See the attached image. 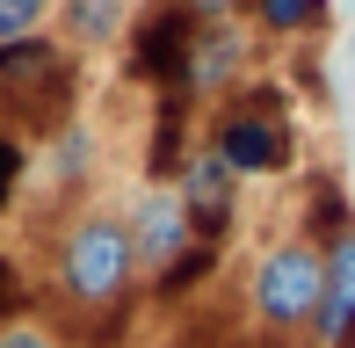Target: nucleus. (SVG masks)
Masks as SVG:
<instances>
[{"label":"nucleus","instance_id":"nucleus-15","mask_svg":"<svg viewBox=\"0 0 355 348\" xmlns=\"http://www.w3.org/2000/svg\"><path fill=\"white\" fill-rule=\"evenodd\" d=\"M0 348H58L44 327H0Z\"/></svg>","mask_w":355,"mask_h":348},{"label":"nucleus","instance_id":"nucleus-8","mask_svg":"<svg viewBox=\"0 0 355 348\" xmlns=\"http://www.w3.org/2000/svg\"><path fill=\"white\" fill-rule=\"evenodd\" d=\"M348 320H355V232L327 247V297H319V320H312L319 348H341Z\"/></svg>","mask_w":355,"mask_h":348},{"label":"nucleus","instance_id":"nucleus-4","mask_svg":"<svg viewBox=\"0 0 355 348\" xmlns=\"http://www.w3.org/2000/svg\"><path fill=\"white\" fill-rule=\"evenodd\" d=\"M174 196H182V211H189V232L225 247V232L239 225V174L225 167L211 146L182 160V174H174Z\"/></svg>","mask_w":355,"mask_h":348},{"label":"nucleus","instance_id":"nucleus-6","mask_svg":"<svg viewBox=\"0 0 355 348\" xmlns=\"http://www.w3.org/2000/svg\"><path fill=\"white\" fill-rule=\"evenodd\" d=\"M196 15L182 8V0H174V8H159L153 22L138 29V51H131V73L138 80H153V87H189V44H196Z\"/></svg>","mask_w":355,"mask_h":348},{"label":"nucleus","instance_id":"nucleus-3","mask_svg":"<svg viewBox=\"0 0 355 348\" xmlns=\"http://www.w3.org/2000/svg\"><path fill=\"white\" fill-rule=\"evenodd\" d=\"M58 87H66L58 44H44V37L0 44V109H8V116H37L44 131H58V109H51Z\"/></svg>","mask_w":355,"mask_h":348},{"label":"nucleus","instance_id":"nucleus-5","mask_svg":"<svg viewBox=\"0 0 355 348\" xmlns=\"http://www.w3.org/2000/svg\"><path fill=\"white\" fill-rule=\"evenodd\" d=\"M211 153L239 174V182H247V174H283L290 160H297V138H290V123H276V116L225 109L218 131H211Z\"/></svg>","mask_w":355,"mask_h":348},{"label":"nucleus","instance_id":"nucleus-14","mask_svg":"<svg viewBox=\"0 0 355 348\" xmlns=\"http://www.w3.org/2000/svg\"><path fill=\"white\" fill-rule=\"evenodd\" d=\"M51 15V0H0V44L15 37H37V22Z\"/></svg>","mask_w":355,"mask_h":348},{"label":"nucleus","instance_id":"nucleus-7","mask_svg":"<svg viewBox=\"0 0 355 348\" xmlns=\"http://www.w3.org/2000/svg\"><path fill=\"white\" fill-rule=\"evenodd\" d=\"M189 240H196V232H189V211H182V196H174V189H153V196L131 211V247H138V261L153 268V276L182 254Z\"/></svg>","mask_w":355,"mask_h":348},{"label":"nucleus","instance_id":"nucleus-10","mask_svg":"<svg viewBox=\"0 0 355 348\" xmlns=\"http://www.w3.org/2000/svg\"><path fill=\"white\" fill-rule=\"evenodd\" d=\"M218 254H225L218 240H189L182 254H174L167 268H159V297H189V290H203V276L218 268Z\"/></svg>","mask_w":355,"mask_h":348},{"label":"nucleus","instance_id":"nucleus-11","mask_svg":"<svg viewBox=\"0 0 355 348\" xmlns=\"http://www.w3.org/2000/svg\"><path fill=\"white\" fill-rule=\"evenodd\" d=\"M319 15H327V0H254V22L268 37H304Z\"/></svg>","mask_w":355,"mask_h":348},{"label":"nucleus","instance_id":"nucleus-9","mask_svg":"<svg viewBox=\"0 0 355 348\" xmlns=\"http://www.w3.org/2000/svg\"><path fill=\"white\" fill-rule=\"evenodd\" d=\"M225 73H239V29L203 22V29H196V44H189V87L211 94V87H225Z\"/></svg>","mask_w":355,"mask_h":348},{"label":"nucleus","instance_id":"nucleus-13","mask_svg":"<svg viewBox=\"0 0 355 348\" xmlns=\"http://www.w3.org/2000/svg\"><path fill=\"white\" fill-rule=\"evenodd\" d=\"M22 174H29L22 131H8V123H0V211H8V203H15V189H22Z\"/></svg>","mask_w":355,"mask_h":348},{"label":"nucleus","instance_id":"nucleus-12","mask_svg":"<svg viewBox=\"0 0 355 348\" xmlns=\"http://www.w3.org/2000/svg\"><path fill=\"white\" fill-rule=\"evenodd\" d=\"M66 22L80 44H116V0H66Z\"/></svg>","mask_w":355,"mask_h":348},{"label":"nucleus","instance_id":"nucleus-2","mask_svg":"<svg viewBox=\"0 0 355 348\" xmlns=\"http://www.w3.org/2000/svg\"><path fill=\"white\" fill-rule=\"evenodd\" d=\"M319 297H327V254L304 240L268 247L261 268H254V320L276 327V334H297V327L319 320Z\"/></svg>","mask_w":355,"mask_h":348},{"label":"nucleus","instance_id":"nucleus-1","mask_svg":"<svg viewBox=\"0 0 355 348\" xmlns=\"http://www.w3.org/2000/svg\"><path fill=\"white\" fill-rule=\"evenodd\" d=\"M138 276V247H131V218L87 211L66 232V254H58V283H66L73 305H116Z\"/></svg>","mask_w":355,"mask_h":348}]
</instances>
